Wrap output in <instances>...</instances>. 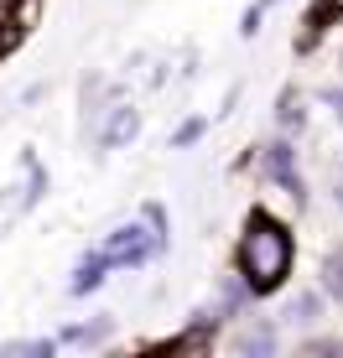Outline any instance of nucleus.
Segmentation results:
<instances>
[{"label":"nucleus","mask_w":343,"mask_h":358,"mask_svg":"<svg viewBox=\"0 0 343 358\" xmlns=\"http://www.w3.org/2000/svg\"><path fill=\"white\" fill-rule=\"evenodd\" d=\"M286 270H291V234L281 229L276 218L255 213L250 229H244V244H239L244 286H250L255 296H265V291H276L281 280H286Z\"/></svg>","instance_id":"obj_1"},{"label":"nucleus","mask_w":343,"mask_h":358,"mask_svg":"<svg viewBox=\"0 0 343 358\" xmlns=\"http://www.w3.org/2000/svg\"><path fill=\"white\" fill-rule=\"evenodd\" d=\"M151 250H156V239L146 229H115V239L99 250V260L104 265H141Z\"/></svg>","instance_id":"obj_2"},{"label":"nucleus","mask_w":343,"mask_h":358,"mask_svg":"<svg viewBox=\"0 0 343 358\" xmlns=\"http://www.w3.org/2000/svg\"><path fill=\"white\" fill-rule=\"evenodd\" d=\"M265 171H271L291 197H302V177H297V162H291V145H281V141L265 145Z\"/></svg>","instance_id":"obj_3"},{"label":"nucleus","mask_w":343,"mask_h":358,"mask_svg":"<svg viewBox=\"0 0 343 358\" xmlns=\"http://www.w3.org/2000/svg\"><path fill=\"white\" fill-rule=\"evenodd\" d=\"M323 291L333 296V301H343V250H333L323 260Z\"/></svg>","instance_id":"obj_4"},{"label":"nucleus","mask_w":343,"mask_h":358,"mask_svg":"<svg viewBox=\"0 0 343 358\" xmlns=\"http://www.w3.org/2000/svg\"><path fill=\"white\" fill-rule=\"evenodd\" d=\"M130 135H136V109H120L115 120H109V130L99 135L104 145H120V141H130Z\"/></svg>","instance_id":"obj_5"},{"label":"nucleus","mask_w":343,"mask_h":358,"mask_svg":"<svg viewBox=\"0 0 343 358\" xmlns=\"http://www.w3.org/2000/svg\"><path fill=\"white\" fill-rule=\"evenodd\" d=\"M16 47V21H10V10H0V57Z\"/></svg>","instance_id":"obj_6"},{"label":"nucleus","mask_w":343,"mask_h":358,"mask_svg":"<svg viewBox=\"0 0 343 358\" xmlns=\"http://www.w3.org/2000/svg\"><path fill=\"white\" fill-rule=\"evenodd\" d=\"M312 312H317V296H302V301L291 306L286 317H297V322H312Z\"/></svg>","instance_id":"obj_7"},{"label":"nucleus","mask_w":343,"mask_h":358,"mask_svg":"<svg viewBox=\"0 0 343 358\" xmlns=\"http://www.w3.org/2000/svg\"><path fill=\"white\" fill-rule=\"evenodd\" d=\"M239 348L244 353H271V332H255V338H244Z\"/></svg>","instance_id":"obj_8"},{"label":"nucleus","mask_w":343,"mask_h":358,"mask_svg":"<svg viewBox=\"0 0 343 358\" xmlns=\"http://www.w3.org/2000/svg\"><path fill=\"white\" fill-rule=\"evenodd\" d=\"M328 16H343V0H317L312 21H328Z\"/></svg>","instance_id":"obj_9"},{"label":"nucleus","mask_w":343,"mask_h":358,"mask_svg":"<svg viewBox=\"0 0 343 358\" xmlns=\"http://www.w3.org/2000/svg\"><path fill=\"white\" fill-rule=\"evenodd\" d=\"M271 6V0H260V6H250V16H244V36H255V27H260V10Z\"/></svg>","instance_id":"obj_10"},{"label":"nucleus","mask_w":343,"mask_h":358,"mask_svg":"<svg viewBox=\"0 0 343 358\" xmlns=\"http://www.w3.org/2000/svg\"><path fill=\"white\" fill-rule=\"evenodd\" d=\"M328 104H333V109H338V120H343V94H338V89L328 94Z\"/></svg>","instance_id":"obj_11"},{"label":"nucleus","mask_w":343,"mask_h":358,"mask_svg":"<svg viewBox=\"0 0 343 358\" xmlns=\"http://www.w3.org/2000/svg\"><path fill=\"white\" fill-rule=\"evenodd\" d=\"M338 203H343V187H338Z\"/></svg>","instance_id":"obj_12"}]
</instances>
